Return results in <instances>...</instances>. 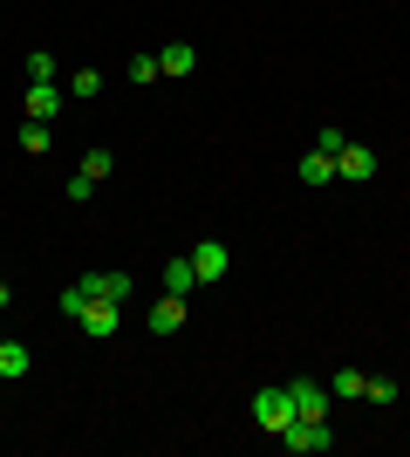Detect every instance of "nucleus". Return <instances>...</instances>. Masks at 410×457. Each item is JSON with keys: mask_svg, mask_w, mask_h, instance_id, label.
I'll return each mask as SVG.
<instances>
[{"mask_svg": "<svg viewBox=\"0 0 410 457\" xmlns=\"http://www.w3.org/2000/svg\"><path fill=\"white\" fill-rule=\"evenodd\" d=\"M192 287H205V280H198L192 253H185V260H172V267H164V294H185V301H192Z\"/></svg>", "mask_w": 410, "mask_h": 457, "instance_id": "nucleus-11", "label": "nucleus"}, {"mask_svg": "<svg viewBox=\"0 0 410 457\" xmlns=\"http://www.w3.org/2000/svg\"><path fill=\"white\" fill-rule=\"evenodd\" d=\"M157 76H164V69H157V55H137V62H130V82H157Z\"/></svg>", "mask_w": 410, "mask_h": 457, "instance_id": "nucleus-19", "label": "nucleus"}, {"mask_svg": "<svg viewBox=\"0 0 410 457\" xmlns=\"http://www.w3.org/2000/svg\"><path fill=\"white\" fill-rule=\"evenodd\" d=\"M192 62H198V48H192V41H172V48L157 55V69H164V76H192Z\"/></svg>", "mask_w": 410, "mask_h": 457, "instance_id": "nucleus-12", "label": "nucleus"}, {"mask_svg": "<svg viewBox=\"0 0 410 457\" xmlns=\"http://www.w3.org/2000/svg\"><path fill=\"white\" fill-rule=\"evenodd\" d=\"M280 444H288L294 457H322V451H335V430H329V417H294L288 430H280Z\"/></svg>", "mask_w": 410, "mask_h": 457, "instance_id": "nucleus-1", "label": "nucleus"}, {"mask_svg": "<svg viewBox=\"0 0 410 457\" xmlns=\"http://www.w3.org/2000/svg\"><path fill=\"white\" fill-rule=\"evenodd\" d=\"M294 178H301V185H308V191L335 185V157H329V151H308V157H301V164H294Z\"/></svg>", "mask_w": 410, "mask_h": 457, "instance_id": "nucleus-9", "label": "nucleus"}, {"mask_svg": "<svg viewBox=\"0 0 410 457\" xmlns=\"http://www.w3.org/2000/svg\"><path fill=\"white\" fill-rule=\"evenodd\" d=\"M192 267H198V280L213 287V280H226V267H233V253L219 246V239H205V246H192Z\"/></svg>", "mask_w": 410, "mask_h": 457, "instance_id": "nucleus-8", "label": "nucleus"}, {"mask_svg": "<svg viewBox=\"0 0 410 457\" xmlns=\"http://www.w3.org/2000/svg\"><path fill=\"white\" fill-rule=\"evenodd\" d=\"M110 171H117V157H110V151H89V157H82V178H89V185H103Z\"/></svg>", "mask_w": 410, "mask_h": 457, "instance_id": "nucleus-17", "label": "nucleus"}, {"mask_svg": "<svg viewBox=\"0 0 410 457\" xmlns=\"http://www.w3.org/2000/svg\"><path fill=\"white\" fill-rule=\"evenodd\" d=\"M254 423L267 430V437H280V430L294 423V396H288V389H260V396H254Z\"/></svg>", "mask_w": 410, "mask_h": 457, "instance_id": "nucleus-2", "label": "nucleus"}, {"mask_svg": "<svg viewBox=\"0 0 410 457\" xmlns=\"http://www.w3.org/2000/svg\"><path fill=\"white\" fill-rule=\"evenodd\" d=\"M76 287H82V307H89V301H117V307H123V301L137 294V280H130V273H82Z\"/></svg>", "mask_w": 410, "mask_h": 457, "instance_id": "nucleus-3", "label": "nucleus"}, {"mask_svg": "<svg viewBox=\"0 0 410 457\" xmlns=\"http://www.w3.org/2000/svg\"><path fill=\"white\" fill-rule=\"evenodd\" d=\"M21 376H28V348L0 335V382H21Z\"/></svg>", "mask_w": 410, "mask_h": 457, "instance_id": "nucleus-13", "label": "nucleus"}, {"mask_svg": "<svg viewBox=\"0 0 410 457\" xmlns=\"http://www.w3.org/2000/svg\"><path fill=\"white\" fill-rule=\"evenodd\" d=\"M342 144H349V137L335 130V123H329V130H322V137H314V151H329V157H342Z\"/></svg>", "mask_w": 410, "mask_h": 457, "instance_id": "nucleus-20", "label": "nucleus"}, {"mask_svg": "<svg viewBox=\"0 0 410 457\" xmlns=\"http://www.w3.org/2000/svg\"><path fill=\"white\" fill-rule=\"evenodd\" d=\"M329 396H370V376H363V369H335V376H329Z\"/></svg>", "mask_w": 410, "mask_h": 457, "instance_id": "nucleus-14", "label": "nucleus"}, {"mask_svg": "<svg viewBox=\"0 0 410 457\" xmlns=\"http://www.w3.org/2000/svg\"><path fill=\"white\" fill-rule=\"evenodd\" d=\"M62 103H69V89H55V82H28V103H21V110L35 116V123H48Z\"/></svg>", "mask_w": 410, "mask_h": 457, "instance_id": "nucleus-7", "label": "nucleus"}, {"mask_svg": "<svg viewBox=\"0 0 410 457\" xmlns=\"http://www.w3.org/2000/svg\"><path fill=\"white\" fill-rule=\"evenodd\" d=\"M335 178L370 185V178H376V151H370V144H342V157H335Z\"/></svg>", "mask_w": 410, "mask_h": 457, "instance_id": "nucleus-4", "label": "nucleus"}, {"mask_svg": "<svg viewBox=\"0 0 410 457\" xmlns=\"http://www.w3.org/2000/svg\"><path fill=\"white\" fill-rule=\"evenodd\" d=\"M288 396H294V417H329V382H288Z\"/></svg>", "mask_w": 410, "mask_h": 457, "instance_id": "nucleus-6", "label": "nucleus"}, {"mask_svg": "<svg viewBox=\"0 0 410 457\" xmlns=\"http://www.w3.org/2000/svg\"><path fill=\"white\" fill-rule=\"evenodd\" d=\"M76 321L89 328L96 342H110V335H117V328H123V307H117V301H89V307H82V314H76Z\"/></svg>", "mask_w": 410, "mask_h": 457, "instance_id": "nucleus-5", "label": "nucleus"}, {"mask_svg": "<svg viewBox=\"0 0 410 457\" xmlns=\"http://www.w3.org/2000/svg\"><path fill=\"white\" fill-rule=\"evenodd\" d=\"M28 82H55V55H28Z\"/></svg>", "mask_w": 410, "mask_h": 457, "instance_id": "nucleus-18", "label": "nucleus"}, {"mask_svg": "<svg viewBox=\"0 0 410 457\" xmlns=\"http://www.w3.org/2000/svg\"><path fill=\"white\" fill-rule=\"evenodd\" d=\"M21 151H28V157H48V123L28 116V123H21Z\"/></svg>", "mask_w": 410, "mask_h": 457, "instance_id": "nucleus-16", "label": "nucleus"}, {"mask_svg": "<svg viewBox=\"0 0 410 457\" xmlns=\"http://www.w3.org/2000/svg\"><path fill=\"white\" fill-rule=\"evenodd\" d=\"M62 89L76 96V103H82V96H103V69H76V76L62 82Z\"/></svg>", "mask_w": 410, "mask_h": 457, "instance_id": "nucleus-15", "label": "nucleus"}, {"mask_svg": "<svg viewBox=\"0 0 410 457\" xmlns=\"http://www.w3.org/2000/svg\"><path fill=\"white\" fill-rule=\"evenodd\" d=\"M7 301H14V294H7V280H0V307H7Z\"/></svg>", "mask_w": 410, "mask_h": 457, "instance_id": "nucleus-21", "label": "nucleus"}, {"mask_svg": "<svg viewBox=\"0 0 410 457\" xmlns=\"http://www.w3.org/2000/svg\"><path fill=\"white\" fill-rule=\"evenodd\" d=\"M178 328H185V294H164L151 307V335H178Z\"/></svg>", "mask_w": 410, "mask_h": 457, "instance_id": "nucleus-10", "label": "nucleus"}]
</instances>
